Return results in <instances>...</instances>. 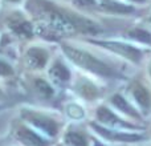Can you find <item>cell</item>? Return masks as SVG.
<instances>
[{
    "label": "cell",
    "instance_id": "6da1fadb",
    "mask_svg": "<svg viewBox=\"0 0 151 146\" xmlns=\"http://www.w3.org/2000/svg\"><path fill=\"white\" fill-rule=\"evenodd\" d=\"M64 52H65V55L68 56L73 63L80 65L81 68H85V69H88V71L97 73V74H101V76H111L113 74V71L110 69V66H107L105 63L99 61L98 59L93 57L90 53L85 52V51H80V49H77V48L64 45Z\"/></svg>",
    "mask_w": 151,
    "mask_h": 146
},
{
    "label": "cell",
    "instance_id": "7a4b0ae2",
    "mask_svg": "<svg viewBox=\"0 0 151 146\" xmlns=\"http://www.w3.org/2000/svg\"><path fill=\"white\" fill-rule=\"evenodd\" d=\"M23 116L27 121H29L31 124H33L36 128L41 129L42 132H45L49 136H56L58 133V124L55 120L47 117L44 114H39V113L31 112V110H24Z\"/></svg>",
    "mask_w": 151,
    "mask_h": 146
},
{
    "label": "cell",
    "instance_id": "3957f363",
    "mask_svg": "<svg viewBox=\"0 0 151 146\" xmlns=\"http://www.w3.org/2000/svg\"><path fill=\"white\" fill-rule=\"evenodd\" d=\"M94 44H98V45H101V47L106 48V49L113 51V52L129 59V60L133 61V63H139L142 59L141 51L131 47V45H129V44H123V43H117V41H94Z\"/></svg>",
    "mask_w": 151,
    "mask_h": 146
},
{
    "label": "cell",
    "instance_id": "277c9868",
    "mask_svg": "<svg viewBox=\"0 0 151 146\" xmlns=\"http://www.w3.org/2000/svg\"><path fill=\"white\" fill-rule=\"evenodd\" d=\"M91 128L96 129L98 134H101L104 138H107L110 141H117V142H138L142 141L143 137L139 134L134 133H121V132H114L110 129H105L102 126H98L97 124H91Z\"/></svg>",
    "mask_w": 151,
    "mask_h": 146
},
{
    "label": "cell",
    "instance_id": "5b68a950",
    "mask_svg": "<svg viewBox=\"0 0 151 146\" xmlns=\"http://www.w3.org/2000/svg\"><path fill=\"white\" fill-rule=\"evenodd\" d=\"M15 134L19 138V141H21L25 146H48V142L42 137H40L39 134H36L25 126L19 125Z\"/></svg>",
    "mask_w": 151,
    "mask_h": 146
},
{
    "label": "cell",
    "instance_id": "8992f818",
    "mask_svg": "<svg viewBox=\"0 0 151 146\" xmlns=\"http://www.w3.org/2000/svg\"><path fill=\"white\" fill-rule=\"evenodd\" d=\"M97 118H98L101 122L111 125V126H121V128H130V129L135 128L133 124H129V122H126V121L121 120L118 116H115L111 110L105 106H99L98 109H97Z\"/></svg>",
    "mask_w": 151,
    "mask_h": 146
},
{
    "label": "cell",
    "instance_id": "52a82bcc",
    "mask_svg": "<svg viewBox=\"0 0 151 146\" xmlns=\"http://www.w3.org/2000/svg\"><path fill=\"white\" fill-rule=\"evenodd\" d=\"M131 93H133V97L135 98V101L138 102V105L143 109V112H150V109H151V94H150V92L147 90L142 84L135 82L133 85Z\"/></svg>",
    "mask_w": 151,
    "mask_h": 146
},
{
    "label": "cell",
    "instance_id": "ba28073f",
    "mask_svg": "<svg viewBox=\"0 0 151 146\" xmlns=\"http://www.w3.org/2000/svg\"><path fill=\"white\" fill-rule=\"evenodd\" d=\"M110 102H111L117 109H119L121 112L125 113V114L130 116V117L135 118V120H141L142 118L141 113H138V110H137L131 104H129V102L126 101L122 96H121V94H114V96H111Z\"/></svg>",
    "mask_w": 151,
    "mask_h": 146
},
{
    "label": "cell",
    "instance_id": "9c48e42d",
    "mask_svg": "<svg viewBox=\"0 0 151 146\" xmlns=\"http://www.w3.org/2000/svg\"><path fill=\"white\" fill-rule=\"evenodd\" d=\"M28 64L32 68H42L47 64L48 53L41 48H31L27 53Z\"/></svg>",
    "mask_w": 151,
    "mask_h": 146
},
{
    "label": "cell",
    "instance_id": "30bf717a",
    "mask_svg": "<svg viewBox=\"0 0 151 146\" xmlns=\"http://www.w3.org/2000/svg\"><path fill=\"white\" fill-rule=\"evenodd\" d=\"M49 74L57 81H66V80H69V77H70V73H69L68 68L61 63H56L55 65L50 68Z\"/></svg>",
    "mask_w": 151,
    "mask_h": 146
},
{
    "label": "cell",
    "instance_id": "8fae6325",
    "mask_svg": "<svg viewBox=\"0 0 151 146\" xmlns=\"http://www.w3.org/2000/svg\"><path fill=\"white\" fill-rule=\"evenodd\" d=\"M11 28L16 35L21 37H32L33 31H32V25L28 21H20V23H13L11 24Z\"/></svg>",
    "mask_w": 151,
    "mask_h": 146
},
{
    "label": "cell",
    "instance_id": "7c38bea8",
    "mask_svg": "<svg viewBox=\"0 0 151 146\" xmlns=\"http://www.w3.org/2000/svg\"><path fill=\"white\" fill-rule=\"evenodd\" d=\"M101 8L105 11H109V12H114V13H130L134 11L133 7L121 4V3H104L101 5Z\"/></svg>",
    "mask_w": 151,
    "mask_h": 146
},
{
    "label": "cell",
    "instance_id": "4fadbf2b",
    "mask_svg": "<svg viewBox=\"0 0 151 146\" xmlns=\"http://www.w3.org/2000/svg\"><path fill=\"white\" fill-rule=\"evenodd\" d=\"M65 142L68 146H88L85 137L76 132H69L65 134Z\"/></svg>",
    "mask_w": 151,
    "mask_h": 146
},
{
    "label": "cell",
    "instance_id": "5bb4252c",
    "mask_svg": "<svg viewBox=\"0 0 151 146\" xmlns=\"http://www.w3.org/2000/svg\"><path fill=\"white\" fill-rule=\"evenodd\" d=\"M78 90H80V93L82 94L83 97H86L88 100H93L94 97L98 94L97 88L93 85V84L88 82V81H83V82L78 84Z\"/></svg>",
    "mask_w": 151,
    "mask_h": 146
},
{
    "label": "cell",
    "instance_id": "9a60e30c",
    "mask_svg": "<svg viewBox=\"0 0 151 146\" xmlns=\"http://www.w3.org/2000/svg\"><path fill=\"white\" fill-rule=\"evenodd\" d=\"M35 86H36L39 94L42 98H49L53 94V89L50 88V85L44 80H36L35 81Z\"/></svg>",
    "mask_w": 151,
    "mask_h": 146
},
{
    "label": "cell",
    "instance_id": "2e32d148",
    "mask_svg": "<svg viewBox=\"0 0 151 146\" xmlns=\"http://www.w3.org/2000/svg\"><path fill=\"white\" fill-rule=\"evenodd\" d=\"M129 36H130L131 39H135L142 43H147V44L151 43V35L147 31H145V29H139V28L133 29V31L129 32Z\"/></svg>",
    "mask_w": 151,
    "mask_h": 146
},
{
    "label": "cell",
    "instance_id": "e0dca14e",
    "mask_svg": "<svg viewBox=\"0 0 151 146\" xmlns=\"http://www.w3.org/2000/svg\"><path fill=\"white\" fill-rule=\"evenodd\" d=\"M69 116H72V117L74 118H81L83 116V110L81 109V108L76 106V105H72V106H69Z\"/></svg>",
    "mask_w": 151,
    "mask_h": 146
},
{
    "label": "cell",
    "instance_id": "ac0fdd59",
    "mask_svg": "<svg viewBox=\"0 0 151 146\" xmlns=\"http://www.w3.org/2000/svg\"><path fill=\"white\" fill-rule=\"evenodd\" d=\"M12 74V68L4 61L0 60V76H11Z\"/></svg>",
    "mask_w": 151,
    "mask_h": 146
},
{
    "label": "cell",
    "instance_id": "d6986e66",
    "mask_svg": "<svg viewBox=\"0 0 151 146\" xmlns=\"http://www.w3.org/2000/svg\"><path fill=\"white\" fill-rule=\"evenodd\" d=\"M73 1L78 7H93V5L96 4L94 0H73Z\"/></svg>",
    "mask_w": 151,
    "mask_h": 146
},
{
    "label": "cell",
    "instance_id": "ffe728a7",
    "mask_svg": "<svg viewBox=\"0 0 151 146\" xmlns=\"http://www.w3.org/2000/svg\"><path fill=\"white\" fill-rule=\"evenodd\" d=\"M131 1H135V3H146V0H131Z\"/></svg>",
    "mask_w": 151,
    "mask_h": 146
},
{
    "label": "cell",
    "instance_id": "44dd1931",
    "mask_svg": "<svg viewBox=\"0 0 151 146\" xmlns=\"http://www.w3.org/2000/svg\"><path fill=\"white\" fill-rule=\"evenodd\" d=\"M8 1H13V3H15V1H19V0H8Z\"/></svg>",
    "mask_w": 151,
    "mask_h": 146
},
{
    "label": "cell",
    "instance_id": "7402d4cb",
    "mask_svg": "<svg viewBox=\"0 0 151 146\" xmlns=\"http://www.w3.org/2000/svg\"><path fill=\"white\" fill-rule=\"evenodd\" d=\"M150 76H151V64H150Z\"/></svg>",
    "mask_w": 151,
    "mask_h": 146
},
{
    "label": "cell",
    "instance_id": "603a6c76",
    "mask_svg": "<svg viewBox=\"0 0 151 146\" xmlns=\"http://www.w3.org/2000/svg\"><path fill=\"white\" fill-rule=\"evenodd\" d=\"M1 96H3V94H1V92H0V97H1Z\"/></svg>",
    "mask_w": 151,
    "mask_h": 146
},
{
    "label": "cell",
    "instance_id": "cb8c5ba5",
    "mask_svg": "<svg viewBox=\"0 0 151 146\" xmlns=\"http://www.w3.org/2000/svg\"><path fill=\"white\" fill-rule=\"evenodd\" d=\"M149 20H150V21H151V16H150V19H149Z\"/></svg>",
    "mask_w": 151,
    "mask_h": 146
},
{
    "label": "cell",
    "instance_id": "d4e9b609",
    "mask_svg": "<svg viewBox=\"0 0 151 146\" xmlns=\"http://www.w3.org/2000/svg\"><path fill=\"white\" fill-rule=\"evenodd\" d=\"M104 1H106V0H104Z\"/></svg>",
    "mask_w": 151,
    "mask_h": 146
}]
</instances>
